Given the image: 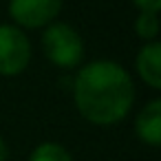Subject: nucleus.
<instances>
[{"label":"nucleus","mask_w":161,"mask_h":161,"mask_svg":"<svg viewBox=\"0 0 161 161\" xmlns=\"http://www.w3.org/2000/svg\"><path fill=\"white\" fill-rule=\"evenodd\" d=\"M73 99L86 121L95 126H113L132 108L135 84L121 64L113 60H95L77 71Z\"/></svg>","instance_id":"f257e3e1"},{"label":"nucleus","mask_w":161,"mask_h":161,"mask_svg":"<svg viewBox=\"0 0 161 161\" xmlns=\"http://www.w3.org/2000/svg\"><path fill=\"white\" fill-rule=\"evenodd\" d=\"M42 51L47 60L62 69H75L84 60L82 36L66 22H51L42 33Z\"/></svg>","instance_id":"f03ea898"},{"label":"nucleus","mask_w":161,"mask_h":161,"mask_svg":"<svg viewBox=\"0 0 161 161\" xmlns=\"http://www.w3.org/2000/svg\"><path fill=\"white\" fill-rule=\"evenodd\" d=\"M31 60V42L16 25H0V75H20Z\"/></svg>","instance_id":"7ed1b4c3"},{"label":"nucleus","mask_w":161,"mask_h":161,"mask_svg":"<svg viewBox=\"0 0 161 161\" xmlns=\"http://www.w3.org/2000/svg\"><path fill=\"white\" fill-rule=\"evenodd\" d=\"M62 0H9V14L18 29H38L55 22Z\"/></svg>","instance_id":"20e7f679"},{"label":"nucleus","mask_w":161,"mask_h":161,"mask_svg":"<svg viewBox=\"0 0 161 161\" xmlns=\"http://www.w3.org/2000/svg\"><path fill=\"white\" fill-rule=\"evenodd\" d=\"M135 132L137 137L157 148L161 146V99H150L135 119Z\"/></svg>","instance_id":"39448f33"},{"label":"nucleus","mask_w":161,"mask_h":161,"mask_svg":"<svg viewBox=\"0 0 161 161\" xmlns=\"http://www.w3.org/2000/svg\"><path fill=\"white\" fill-rule=\"evenodd\" d=\"M137 73L139 77L150 86V88H161V44L159 40L154 42H146L135 60Z\"/></svg>","instance_id":"423d86ee"},{"label":"nucleus","mask_w":161,"mask_h":161,"mask_svg":"<svg viewBox=\"0 0 161 161\" xmlns=\"http://www.w3.org/2000/svg\"><path fill=\"white\" fill-rule=\"evenodd\" d=\"M29 161H73V157L64 146L55 141H42L33 148Z\"/></svg>","instance_id":"0eeeda50"},{"label":"nucleus","mask_w":161,"mask_h":161,"mask_svg":"<svg viewBox=\"0 0 161 161\" xmlns=\"http://www.w3.org/2000/svg\"><path fill=\"white\" fill-rule=\"evenodd\" d=\"M135 31L143 42H154L159 36V16L152 11H139L135 20Z\"/></svg>","instance_id":"6e6552de"},{"label":"nucleus","mask_w":161,"mask_h":161,"mask_svg":"<svg viewBox=\"0 0 161 161\" xmlns=\"http://www.w3.org/2000/svg\"><path fill=\"white\" fill-rule=\"evenodd\" d=\"M135 7L139 11H152V14H159L161 9V0H132Z\"/></svg>","instance_id":"1a4fd4ad"},{"label":"nucleus","mask_w":161,"mask_h":161,"mask_svg":"<svg viewBox=\"0 0 161 161\" xmlns=\"http://www.w3.org/2000/svg\"><path fill=\"white\" fill-rule=\"evenodd\" d=\"M7 157H9V148H7L5 139L0 137V161H7Z\"/></svg>","instance_id":"9d476101"}]
</instances>
